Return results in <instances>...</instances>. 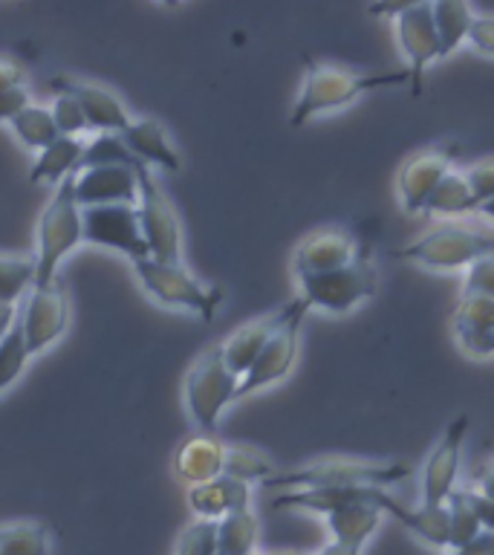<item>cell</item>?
<instances>
[{
	"mask_svg": "<svg viewBox=\"0 0 494 555\" xmlns=\"http://www.w3.org/2000/svg\"><path fill=\"white\" fill-rule=\"evenodd\" d=\"M411 85V73L407 69H390V73H355V69L336 67V64H318V61H307V78H303L301 95L292 107L289 125L301 128L310 119L321 113L341 111L355 99L373 93V90H385V87Z\"/></svg>",
	"mask_w": 494,
	"mask_h": 555,
	"instance_id": "6da1fadb",
	"label": "cell"
},
{
	"mask_svg": "<svg viewBox=\"0 0 494 555\" xmlns=\"http://www.w3.org/2000/svg\"><path fill=\"white\" fill-rule=\"evenodd\" d=\"M414 475L402 460H364V457H318L307 466L275 472L269 489H307V486H396Z\"/></svg>",
	"mask_w": 494,
	"mask_h": 555,
	"instance_id": "7a4b0ae2",
	"label": "cell"
},
{
	"mask_svg": "<svg viewBox=\"0 0 494 555\" xmlns=\"http://www.w3.org/2000/svg\"><path fill=\"white\" fill-rule=\"evenodd\" d=\"M489 251H494V234L448 220L405 243L402 249H396V255L431 272H466Z\"/></svg>",
	"mask_w": 494,
	"mask_h": 555,
	"instance_id": "3957f363",
	"label": "cell"
},
{
	"mask_svg": "<svg viewBox=\"0 0 494 555\" xmlns=\"http://www.w3.org/2000/svg\"><path fill=\"white\" fill-rule=\"evenodd\" d=\"M78 173V171H76ZM76 173L55 185L50 206L43 208L41 223H38V272L35 284H55L61 260L84 241V225H81V206L76 203Z\"/></svg>",
	"mask_w": 494,
	"mask_h": 555,
	"instance_id": "277c9868",
	"label": "cell"
},
{
	"mask_svg": "<svg viewBox=\"0 0 494 555\" xmlns=\"http://www.w3.org/2000/svg\"><path fill=\"white\" fill-rule=\"evenodd\" d=\"M298 284H301V298L310 310L344 315V312H353L359 304L376 295L379 272H376L370 255L362 249V255L353 263L324 272V275L298 278Z\"/></svg>",
	"mask_w": 494,
	"mask_h": 555,
	"instance_id": "5b68a950",
	"label": "cell"
},
{
	"mask_svg": "<svg viewBox=\"0 0 494 555\" xmlns=\"http://www.w3.org/2000/svg\"><path fill=\"white\" fill-rule=\"evenodd\" d=\"M136 278L142 289H145L154 301L173 310H188L199 319H214V312L223 304V293L217 286L203 284L194 278L182 263H159L154 258L136 260L133 263Z\"/></svg>",
	"mask_w": 494,
	"mask_h": 555,
	"instance_id": "8992f818",
	"label": "cell"
},
{
	"mask_svg": "<svg viewBox=\"0 0 494 555\" xmlns=\"http://www.w3.org/2000/svg\"><path fill=\"white\" fill-rule=\"evenodd\" d=\"M237 385L240 376L225 364L220 345L199 356L185 373V408L194 425L206 434L214 431L225 408L237 399Z\"/></svg>",
	"mask_w": 494,
	"mask_h": 555,
	"instance_id": "52a82bcc",
	"label": "cell"
},
{
	"mask_svg": "<svg viewBox=\"0 0 494 555\" xmlns=\"http://www.w3.org/2000/svg\"><path fill=\"white\" fill-rule=\"evenodd\" d=\"M307 312H310V307H307L301 295L281 307V321H277L275 333L269 336L255 364L240 376L237 399L269 388V385H277V382H284L289 376V371L298 362V350H301V324Z\"/></svg>",
	"mask_w": 494,
	"mask_h": 555,
	"instance_id": "ba28073f",
	"label": "cell"
},
{
	"mask_svg": "<svg viewBox=\"0 0 494 555\" xmlns=\"http://www.w3.org/2000/svg\"><path fill=\"white\" fill-rule=\"evenodd\" d=\"M136 180H139V225H142V237L147 243L151 258L159 263H180L182 260V229L177 220V211L171 208L162 189L156 185L151 165L142 159L136 163Z\"/></svg>",
	"mask_w": 494,
	"mask_h": 555,
	"instance_id": "9c48e42d",
	"label": "cell"
},
{
	"mask_svg": "<svg viewBox=\"0 0 494 555\" xmlns=\"http://www.w3.org/2000/svg\"><path fill=\"white\" fill-rule=\"evenodd\" d=\"M81 225H84V241L93 246L121 251L133 263L151 258L136 206H87L81 208Z\"/></svg>",
	"mask_w": 494,
	"mask_h": 555,
	"instance_id": "30bf717a",
	"label": "cell"
},
{
	"mask_svg": "<svg viewBox=\"0 0 494 555\" xmlns=\"http://www.w3.org/2000/svg\"><path fill=\"white\" fill-rule=\"evenodd\" d=\"M17 324L29 353H41L55 345L69 324V301L64 289L58 284H35L17 312Z\"/></svg>",
	"mask_w": 494,
	"mask_h": 555,
	"instance_id": "8fae6325",
	"label": "cell"
},
{
	"mask_svg": "<svg viewBox=\"0 0 494 555\" xmlns=\"http://www.w3.org/2000/svg\"><path fill=\"white\" fill-rule=\"evenodd\" d=\"M466 434H468L466 414L454 416V420L445 425L440 442L433 446L431 454H428V460H425V466H422V503L442 506V503L451 498V492L457 489Z\"/></svg>",
	"mask_w": 494,
	"mask_h": 555,
	"instance_id": "7c38bea8",
	"label": "cell"
},
{
	"mask_svg": "<svg viewBox=\"0 0 494 555\" xmlns=\"http://www.w3.org/2000/svg\"><path fill=\"white\" fill-rule=\"evenodd\" d=\"M396 38L399 47H402V55L407 59V73H411V85L407 87H411V93L419 95L425 87V69L431 67L433 61L445 59L440 35H437V26H433L431 3L399 15Z\"/></svg>",
	"mask_w": 494,
	"mask_h": 555,
	"instance_id": "4fadbf2b",
	"label": "cell"
},
{
	"mask_svg": "<svg viewBox=\"0 0 494 555\" xmlns=\"http://www.w3.org/2000/svg\"><path fill=\"white\" fill-rule=\"evenodd\" d=\"M76 203L87 206H139L136 168L128 165H102L78 168Z\"/></svg>",
	"mask_w": 494,
	"mask_h": 555,
	"instance_id": "5bb4252c",
	"label": "cell"
},
{
	"mask_svg": "<svg viewBox=\"0 0 494 555\" xmlns=\"http://www.w3.org/2000/svg\"><path fill=\"white\" fill-rule=\"evenodd\" d=\"M454 163V151L451 147H431L422 154L411 156L405 168L399 171V203L407 215H419L433 194V189L440 185L442 177L451 171Z\"/></svg>",
	"mask_w": 494,
	"mask_h": 555,
	"instance_id": "9a60e30c",
	"label": "cell"
},
{
	"mask_svg": "<svg viewBox=\"0 0 494 555\" xmlns=\"http://www.w3.org/2000/svg\"><path fill=\"white\" fill-rule=\"evenodd\" d=\"M50 85L52 90H58V93H67L76 99L81 113H84L87 125H90V130H99V133H121V130L130 125V116L128 111H125V104H121L113 93H107L104 87L69 76H55Z\"/></svg>",
	"mask_w": 494,
	"mask_h": 555,
	"instance_id": "2e32d148",
	"label": "cell"
},
{
	"mask_svg": "<svg viewBox=\"0 0 494 555\" xmlns=\"http://www.w3.org/2000/svg\"><path fill=\"white\" fill-rule=\"evenodd\" d=\"M359 255H362V246L350 234L338 232V229H324V232L310 234L295 249L292 272L295 278L324 275V272H333V269L353 263Z\"/></svg>",
	"mask_w": 494,
	"mask_h": 555,
	"instance_id": "e0dca14e",
	"label": "cell"
},
{
	"mask_svg": "<svg viewBox=\"0 0 494 555\" xmlns=\"http://www.w3.org/2000/svg\"><path fill=\"white\" fill-rule=\"evenodd\" d=\"M381 486H307V489H286L284 494L272 498L275 509H301L315 515H333L347 506L370 503L376 506Z\"/></svg>",
	"mask_w": 494,
	"mask_h": 555,
	"instance_id": "ac0fdd59",
	"label": "cell"
},
{
	"mask_svg": "<svg viewBox=\"0 0 494 555\" xmlns=\"http://www.w3.org/2000/svg\"><path fill=\"white\" fill-rule=\"evenodd\" d=\"M451 324H454V338L463 347V353L474 359L494 356V298L463 293L454 307Z\"/></svg>",
	"mask_w": 494,
	"mask_h": 555,
	"instance_id": "d6986e66",
	"label": "cell"
},
{
	"mask_svg": "<svg viewBox=\"0 0 494 555\" xmlns=\"http://www.w3.org/2000/svg\"><path fill=\"white\" fill-rule=\"evenodd\" d=\"M376 509H379L381 515L396 518L399 524L411 529L422 544L433 546V550H448V509H445V503H442V506H433V503L407 506V503H402L399 498H393L388 489H379Z\"/></svg>",
	"mask_w": 494,
	"mask_h": 555,
	"instance_id": "ffe728a7",
	"label": "cell"
},
{
	"mask_svg": "<svg viewBox=\"0 0 494 555\" xmlns=\"http://www.w3.org/2000/svg\"><path fill=\"white\" fill-rule=\"evenodd\" d=\"M225 446L211 434H199L191 440L180 442L173 454V475L185 486H199L223 475Z\"/></svg>",
	"mask_w": 494,
	"mask_h": 555,
	"instance_id": "44dd1931",
	"label": "cell"
},
{
	"mask_svg": "<svg viewBox=\"0 0 494 555\" xmlns=\"http://www.w3.org/2000/svg\"><path fill=\"white\" fill-rule=\"evenodd\" d=\"M251 489L243 480H234L229 475H220L208 483L191 486L188 506L199 520H220L229 512L249 509Z\"/></svg>",
	"mask_w": 494,
	"mask_h": 555,
	"instance_id": "7402d4cb",
	"label": "cell"
},
{
	"mask_svg": "<svg viewBox=\"0 0 494 555\" xmlns=\"http://www.w3.org/2000/svg\"><path fill=\"white\" fill-rule=\"evenodd\" d=\"M121 139L133 151V156H139L145 165H156V168L171 173L182 168V159L168 139V130L156 119H130L128 128L121 130Z\"/></svg>",
	"mask_w": 494,
	"mask_h": 555,
	"instance_id": "603a6c76",
	"label": "cell"
},
{
	"mask_svg": "<svg viewBox=\"0 0 494 555\" xmlns=\"http://www.w3.org/2000/svg\"><path fill=\"white\" fill-rule=\"evenodd\" d=\"M277 321H281V310L269 312L263 319L249 321V324H243V327H237L232 336L225 338L223 345H220V350H223V359L225 364L232 367V373L243 376V373L249 371L251 364H255V359L260 356V350H263V345L269 341V336L275 333Z\"/></svg>",
	"mask_w": 494,
	"mask_h": 555,
	"instance_id": "cb8c5ba5",
	"label": "cell"
},
{
	"mask_svg": "<svg viewBox=\"0 0 494 555\" xmlns=\"http://www.w3.org/2000/svg\"><path fill=\"white\" fill-rule=\"evenodd\" d=\"M84 145L78 137H58L52 145L38 151L32 171H29V182L32 185H58L61 180H67L69 173H76L81 168V154Z\"/></svg>",
	"mask_w": 494,
	"mask_h": 555,
	"instance_id": "d4e9b609",
	"label": "cell"
},
{
	"mask_svg": "<svg viewBox=\"0 0 494 555\" xmlns=\"http://www.w3.org/2000/svg\"><path fill=\"white\" fill-rule=\"evenodd\" d=\"M381 520H385V515L376 506L359 503V506H347V509H338L333 515H327V529L336 544L353 546V550L362 553L364 544L379 532Z\"/></svg>",
	"mask_w": 494,
	"mask_h": 555,
	"instance_id": "484cf974",
	"label": "cell"
},
{
	"mask_svg": "<svg viewBox=\"0 0 494 555\" xmlns=\"http://www.w3.org/2000/svg\"><path fill=\"white\" fill-rule=\"evenodd\" d=\"M425 215L433 217H445V220H454V217L463 215H477L480 211V203L471 194V185L466 180V171H454L451 168L442 182L433 189V194L428 197L422 208Z\"/></svg>",
	"mask_w": 494,
	"mask_h": 555,
	"instance_id": "4316f807",
	"label": "cell"
},
{
	"mask_svg": "<svg viewBox=\"0 0 494 555\" xmlns=\"http://www.w3.org/2000/svg\"><path fill=\"white\" fill-rule=\"evenodd\" d=\"M260 538V520L251 509L229 512L217 520V555L255 553Z\"/></svg>",
	"mask_w": 494,
	"mask_h": 555,
	"instance_id": "83f0119b",
	"label": "cell"
},
{
	"mask_svg": "<svg viewBox=\"0 0 494 555\" xmlns=\"http://www.w3.org/2000/svg\"><path fill=\"white\" fill-rule=\"evenodd\" d=\"M431 17L440 35L442 55H451L468 38L474 12L468 7V0H431Z\"/></svg>",
	"mask_w": 494,
	"mask_h": 555,
	"instance_id": "f1b7e54d",
	"label": "cell"
},
{
	"mask_svg": "<svg viewBox=\"0 0 494 555\" xmlns=\"http://www.w3.org/2000/svg\"><path fill=\"white\" fill-rule=\"evenodd\" d=\"M223 475L243 480V483H266L275 475V463L263 451L249 446H225Z\"/></svg>",
	"mask_w": 494,
	"mask_h": 555,
	"instance_id": "f546056e",
	"label": "cell"
},
{
	"mask_svg": "<svg viewBox=\"0 0 494 555\" xmlns=\"http://www.w3.org/2000/svg\"><path fill=\"white\" fill-rule=\"evenodd\" d=\"M9 125L15 130V137L21 139L26 147H32V151H43V147L52 145V142L61 137L58 128H55V121H52V113L47 111V107H38V104L24 107Z\"/></svg>",
	"mask_w": 494,
	"mask_h": 555,
	"instance_id": "4dcf8cb0",
	"label": "cell"
},
{
	"mask_svg": "<svg viewBox=\"0 0 494 555\" xmlns=\"http://www.w3.org/2000/svg\"><path fill=\"white\" fill-rule=\"evenodd\" d=\"M50 553V532L41 524L24 520L0 529V555H47Z\"/></svg>",
	"mask_w": 494,
	"mask_h": 555,
	"instance_id": "1f68e13d",
	"label": "cell"
},
{
	"mask_svg": "<svg viewBox=\"0 0 494 555\" xmlns=\"http://www.w3.org/2000/svg\"><path fill=\"white\" fill-rule=\"evenodd\" d=\"M445 509H448V550L451 546H463L468 541H474L483 527L474 515V506L468 501V489H454L451 498L445 501Z\"/></svg>",
	"mask_w": 494,
	"mask_h": 555,
	"instance_id": "d6a6232c",
	"label": "cell"
},
{
	"mask_svg": "<svg viewBox=\"0 0 494 555\" xmlns=\"http://www.w3.org/2000/svg\"><path fill=\"white\" fill-rule=\"evenodd\" d=\"M139 156H133L121 133H99L93 142H87L81 154V168H102V165H128L136 168Z\"/></svg>",
	"mask_w": 494,
	"mask_h": 555,
	"instance_id": "836d02e7",
	"label": "cell"
},
{
	"mask_svg": "<svg viewBox=\"0 0 494 555\" xmlns=\"http://www.w3.org/2000/svg\"><path fill=\"white\" fill-rule=\"evenodd\" d=\"M35 258H0V304H17L35 286Z\"/></svg>",
	"mask_w": 494,
	"mask_h": 555,
	"instance_id": "e575fe53",
	"label": "cell"
},
{
	"mask_svg": "<svg viewBox=\"0 0 494 555\" xmlns=\"http://www.w3.org/2000/svg\"><path fill=\"white\" fill-rule=\"evenodd\" d=\"M29 347L24 341V333H21V324H12L9 333L0 338V390H6L12 382L21 376V371L29 362Z\"/></svg>",
	"mask_w": 494,
	"mask_h": 555,
	"instance_id": "d590c367",
	"label": "cell"
},
{
	"mask_svg": "<svg viewBox=\"0 0 494 555\" xmlns=\"http://www.w3.org/2000/svg\"><path fill=\"white\" fill-rule=\"evenodd\" d=\"M173 555H217V520H194L177 541Z\"/></svg>",
	"mask_w": 494,
	"mask_h": 555,
	"instance_id": "8d00e7d4",
	"label": "cell"
},
{
	"mask_svg": "<svg viewBox=\"0 0 494 555\" xmlns=\"http://www.w3.org/2000/svg\"><path fill=\"white\" fill-rule=\"evenodd\" d=\"M50 113H52V121H55V128H58L61 137H81V133H87V130H90V125H87V119H84V113H81V107H78V102L73 99V95H67V93L55 95V102H52Z\"/></svg>",
	"mask_w": 494,
	"mask_h": 555,
	"instance_id": "74e56055",
	"label": "cell"
},
{
	"mask_svg": "<svg viewBox=\"0 0 494 555\" xmlns=\"http://www.w3.org/2000/svg\"><path fill=\"white\" fill-rule=\"evenodd\" d=\"M463 293L494 298V251L483 255V258L474 260V263L466 269V278H463Z\"/></svg>",
	"mask_w": 494,
	"mask_h": 555,
	"instance_id": "f35d334b",
	"label": "cell"
},
{
	"mask_svg": "<svg viewBox=\"0 0 494 555\" xmlns=\"http://www.w3.org/2000/svg\"><path fill=\"white\" fill-rule=\"evenodd\" d=\"M466 180L471 185V194L474 199L483 206L489 199L494 197V159H485V163L471 165L466 171Z\"/></svg>",
	"mask_w": 494,
	"mask_h": 555,
	"instance_id": "ab89813d",
	"label": "cell"
},
{
	"mask_svg": "<svg viewBox=\"0 0 494 555\" xmlns=\"http://www.w3.org/2000/svg\"><path fill=\"white\" fill-rule=\"evenodd\" d=\"M466 41L471 43L477 52H483V55L494 59V17L492 15H474Z\"/></svg>",
	"mask_w": 494,
	"mask_h": 555,
	"instance_id": "60d3db41",
	"label": "cell"
},
{
	"mask_svg": "<svg viewBox=\"0 0 494 555\" xmlns=\"http://www.w3.org/2000/svg\"><path fill=\"white\" fill-rule=\"evenodd\" d=\"M24 107H29V93L24 85L9 87L0 93V121H12Z\"/></svg>",
	"mask_w": 494,
	"mask_h": 555,
	"instance_id": "b9f144b4",
	"label": "cell"
},
{
	"mask_svg": "<svg viewBox=\"0 0 494 555\" xmlns=\"http://www.w3.org/2000/svg\"><path fill=\"white\" fill-rule=\"evenodd\" d=\"M425 3H431V0H373L370 15L381 17V21H388V17L396 21L399 15H405V12H411V9L425 7Z\"/></svg>",
	"mask_w": 494,
	"mask_h": 555,
	"instance_id": "7bdbcfd3",
	"label": "cell"
},
{
	"mask_svg": "<svg viewBox=\"0 0 494 555\" xmlns=\"http://www.w3.org/2000/svg\"><path fill=\"white\" fill-rule=\"evenodd\" d=\"M468 501L474 506V515L480 520L483 532H494V498L483 494L480 489H468Z\"/></svg>",
	"mask_w": 494,
	"mask_h": 555,
	"instance_id": "ee69618b",
	"label": "cell"
},
{
	"mask_svg": "<svg viewBox=\"0 0 494 555\" xmlns=\"http://www.w3.org/2000/svg\"><path fill=\"white\" fill-rule=\"evenodd\" d=\"M448 555H494V532H480L468 544L451 546Z\"/></svg>",
	"mask_w": 494,
	"mask_h": 555,
	"instance_id": "f6af8a7d",
	"label": "cell"
},
{
	"mask_svg": "<svg viewBox=\"0 0 494 555\" xmlns=\"http://www.w3.org/2000/svg\"><path fill=\"white\" fill-rule=\"evenodd\" d=\"M24 81V67L12 59H0V93Z\"/></svg>",
	"mask_w": 494,
	"mask_h": 555,
	"instance_id": "bcb514c9",
	"label": "cell"
},
{
	"mask_svg": "<svg viewBox=\"0 0 494 555\" xmlns=\"http://www.w3.org/2000/svg\"><path fill=\"white\" fill-rule=\"evenodd\" d=\"M17 321V307L15 304H0V338L6 336L9 327Z\"/></svg>",
	"mask_w": 494,
	"mask_h": 555,
	"instance_id": "7dc6e473",
	"label": "cell"
},
{
	"mask_svg": "<svg viewBox=\"0 0 494 555\" xmlns=\"http://www.w3.org/2000/svg\"><path fill=\"white\" fill-rule=\"evenodd\" d=\"M474 489H480L483 494H492L494 498V460L480 472V480H477Z\"/></svg>",
	"mask_w": 494,
	"mask_h": 555,
	"instance_id": "c3c4849f",
	"label": "cell"
},
{
	"mask_svg": "<svg viewBox=\"0 0 494 555\" xmlns=\"http://www.w3.org/2000/svg\"><path fill=\"white\" fill-rule=\"evenodd\" d=\"M318 555H362L359 550H353V546H344V544H336V541H329L324 550H321Z\"/></svg>",
	"mask_w": 494,
	"mask_h": 555,
	"instance_id": "681fc988",
	"label": "cell"
},
{
	"mask_svg": "<svg viewBox=\"0 0 494 555\" xmlns=\"http://www.w3.org/2000/svg\"><path fill=\"white\" fill-rule=\"evenodd\" d=\"M477 215H483L485 220H489V223L494 225V197L489 199V203H483V206H480V211H477Z\"/></svg>",
	"mask_w": 494,
	"mask_h": 555,
	"instance_id": "f907efd6",
	"label": "cell"
},
{
	"mask_svg": "<svg viewBox=\"0 0 494 555\" xmlns=\"http://www.w3.org/2000/svg\"><path fill=\"white\" fill-rule=\"evenodd\" d=\"M162 3H168V7H177V3H180V0H162Z\"/></svg>",
	"mask_w": 494,
	"mask_h": 555,
	"instance_id": "816d5d0a",
	"label": "cell"
},
{
	"mask_svg": "<svg viewBox=\"0 0 494 555\" xmlns=\"http://www.w3.org/2000/svg\"><path fill=\"white\" fill-rule=\"evenodd\" d=\"M277 555H303V553H277Z\"/></svg>",
	"mask_w": 494,
	"mask_h": 555,
	"instance_id": "f5cc1de1",
	"label": "cell"
},
{
	"mask_svg": "<svg viewBox=\"0 0 494 555\" xmlns=\"http://www.w3.org/2000/svg\"><path fill=\"white\" fill-rule=\"evenodd\" d=\"M249 555H258V553H249Z\"/></svg>",
	"mask_w": 494,
	"mask_h": 555,
	"instance_id": "db71d44e",
	"label": "cell"
}]
</instances>
